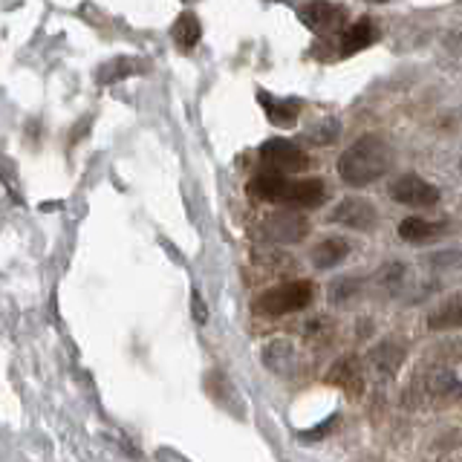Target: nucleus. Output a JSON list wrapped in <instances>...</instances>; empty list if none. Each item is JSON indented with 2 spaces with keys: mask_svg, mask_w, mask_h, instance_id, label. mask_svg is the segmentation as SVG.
<instances>
[{
  "mask_svg": "<svg viewBox=\"0 0 462 462\" xmlns=\"http://www.w3.org/2000/svg\"><path fill=\"white\" fill-rule=\"evenodd\" d=\"M298 18L303 21V26L315 29L321 35H336L338 29L344 26L346 18V9L338 4H307V6H298Z\"/></svg>",
  "mask_w": 462,
  "mask_h": 462,
  "instance_id": "nucleus-7",
  "label": "nucleus"
},
{
  "mask_svg": "<svg viewBox=\"0 0 462 462\" xmlns=\"http://www.w3.org/2000/svg\"><path fill=\"white\" fill-rule=\"evenodd\" d=\"M375 38H379V26H375L373 18H361L356 21L353 26H346L341 35L332 38V43H336V55L338 58H350L361 50H367L370 43H375Z\"/></svg>",
  "mask_w": 462,
  "mask_h": 462,
  "instance_id": "nucleus-8",
  "label": "nucleus"
},
{
  "mask_svg": "<svg viewBox=\"0 0 462 462\" xmlns=\"http://www.w3.org/2000/svg\"><path fill=\"white\" fill-rule=\"evenodd\" d=\"M358 286H361L358 278H341V281L332 283L329 295H332V300H336V303H346V300H350L358 292Z\"/></svg>",
  "mask_w": 462,
  "mask_h": 462,
  "instance_id": "nucleus-20",
  "label": "nucleus"
},
{
  "mask_svg": "<svg viewBox=\"0 0 462 462\" xmlns=\"http://www.w3.org/2000/svg\"><path fill=\"white\" fill-rule=\"evenodd\" d=\"M445 231H448L445 223H430V220H422V217H404L399 223V237L408 243H430L442 237Z\"/></svg>",
  "mask_w": 462,
  "mask_h": 462,
  "instance_id": "nucleus-13",
  "label": "nucleus"
},
{
  "mask_svg": "<svg viewBox=\"0 0 462 462\" xmlns=\"http://www.w3.org/2000/svg\"><path fill=\"white\" fill-rule=\"evenodd\" d=\"M260 162H263V171H274V173H298L310 168V156L307 151H300L298 144L286 142V139H272L266 144H260Z\"/></svg>",
  "mask_w": 462,
  "mask_h": 462,
  "instance_id": "nucleus-3",
  "label": "nucleus"
},
{
  "mask_svg": "<svg viewBox=\"0 0 462 462\" xmlns=\"http://www.w3.org/2000/svg\"><path fill=\"white\" fill-rule=\"evenodd\" d=\"M430 266H439V269L462 266V252H459V249H448V252H437V254H430Z\"/></svg>",
  "mask_w": 462,
  "mask_h": 462,
  "instance_id": "nucleus-21",
  "label": "nucleus"
},
{
  "mask_svg": "<svg viewBox=\"0 0 462 462\" xmlns=\"http://www.w3.org/2000/svg\"><path fill=\"white\" fill-rule=\"evenodd\" d=\"M324 199H327L324 180H318V177L315 180H289L281 206H289V211L292 208H318Z\"/></svg>",
  "mask_w": 462,
  "mask_h": 462,
  "instance_id": "nucleus-9",
  "label": "nucleus"
},
{
  "mask_svg": "<svg viewBox=\"0 0 462 462\" xmlns=\"http://www.w3.org/2000/svg\"><path fill=\"white\" fill-rule=\"evenodd\" d=\"M338 134H341L338 119H324L321 125H315V127L307 130V139L315 142V144H332L338 139Z\"/></svg>",
  "mask_w": 462,
  "mask_h": 462,
  "instance_id": "nucleus-18",
  "label": "nucleus"
},
{
  "mask_svg": "<svg viewBox=\"0 0 462 462\" xmlns=\"http://www.w3.org/2000/svg\"><path fill=\"white\" fill-rule=\"evenodd\" d=\"M332 223L346 226V228H356V231H373L375 223H379V211L370 199H361V197H346L338 202V208L332 211L329 217Z\"/></svg>",
  "mask_w": 462,
  "mask_h": 462,
  "instance_id": "nucleus-6",
  "label": "nucleus"
},
{
  "mask_svg": "<svg viewBox=\"0 0 462 462\" xmlns=\"http://www.w3.org/2000/svg\"><path fill=\"white\" fill-rule=\"evenodd\" d=\"M393 165V144L379 134H367L356 139L338 159V177L353 185H373L375 180H382L384 173Z\"/></svg>",
  "mask_w": 462,
  "mask_h": 462,
  "instance_id": "nucleus-1",
  "label": "nucleus"
},
{
  "mask_svg": "<svg viewBox=\"0 0 462 462\" xmlns=\"http://www.w3.org/2000/svg\"><path fill=\"white\" fill-rule=\"evenodd\" d=\"M263 361H266L269 370L289 375V373H295V367H298V353H295V346L289 341H272L263 350Z\"/></svg>",
  "mask_w": 462,
  "mask_h": 462,
  "instance_id": "nucleus-16",
  "label": "nucleus"
},
{
  "mask_svg": "<svg viewBox=\"0 0 462 462\" xmlns=\"http://www.w3.org/2000/svg\"><path fill=\"white\" fill-rule=\"evenodd\" d=\"M390 197L402 206H411V208H430L439 202V188L422 180L419 173H404L396 182H390Z\"/></svg>",
  "mask_w": 462,
  "mask_h": 462,
  "instance_id": "nucleus-5",
  "label": "nucleus"
},
{
  "mask_svg": "<svg viewBox=\"0 0 462 462\" xmlns=\"http://www.w3.org/2000/svg\"><path fill=\"white\" fill-rule=\"evenodd\" d=\"M289 180L283 177V173H274V171H260L254 173V177L249 180V185H245V191H249V197L260 199V202H281L283 199V191H286Z\"/></svg>",
  "mask_w": 462,
  "mask_h": 462,
  "instance_id": "nucleus-11",
  "label": "nucleus"
},
{
  "mask_svg": "<svg viewBox=\"0 0 462 462\" xmlns=\"http://www.w3.org/2000/svg\"><path fill=\"white\" fill-rule=\"evenodd\" d=\"M346 254H350V243L344 237H327L312 249V263H315V269H332V266L344 263Z\"/></svg>",
  "mask_w": 462,
  "mask_h": 462,
  "instance_id": "nucleus-15",
  "label": "nucleus"
},
{
  "mask_svg": "<svg viewBox=\"0 0 462 462\" xmlns=\"http://www.w3.org/2000/svg\"><path fill=\"white\" fill-rule=\"evenodd\" d=\"M194 315H197V321H199V324H206V321H208V312H206V307H202V300H199L197 292H194Z\"/></svg>",
  "mask_w": 462,
  "mask_h": 462,
  "instance_id": "nucleus-23",
  "label": "nucleus"
},
{
  "mask_svg": "<svg viewBox=\"0 0 462 462\" xmlns=\"http://www.w3.org/2000/svg\"><path fill=\"white\" fill-rule=\"evenodd\" d=\"M459 168H462V159H459Z\"/></svg>",
  "mask_w": 462,
  "mask_h": 462,
  "instance_id": "nucleus-24",
  "label": "nucleus"
},
{
  "mask_svg": "<svg viewBox=\"0 0 462 462\" xmlns=\"http://www.w3.org/2000/svg\"><path fill=\"white\" fill-rule=\"evenodd\" d=\"M428 329H433V332L462 329V292L445 298L439 307L430 310V315H428Z\"/></svg>",
  "mask_w": 462,
  "mask_h": 462,
  "instance_id": "nucleus-12",
  "label": "nucleus"
},
{
  "mask_svg": "<svg viewBox=\"0 0 462 462\" xmlns=\"http://www.w3.org/2000/svg\"><path fill=\"white\" fill-rule=\"evenodd\" d=\"M404 278H408V269H404L402 263H387V266H382L379 269V283L384 286V289H399L402 283H404Z\"/></svg>",
  "mask_w": 462,
  "mask_h": 462,
  "instance_id": "nucleus-19",
  "label": "nucleus"
},
{
  "mask_svg": "<svg viewBox=\"0 0 462 462\" xmlns=\"http://www.w3.org/2000/svg\"><path fill=\"white\" fill-rule=\"evenodd\" d=\"M327 379L332 384H338L341 390H346L350 396H358L361 390H365V375H361V367L356 365V358H341V361H336Z\"/></svg>",
  "mask_w": 462,
  "mask_h": 462,
  "instance_id": "nucleus-14",
  "label": "nucleus"
},
{
  "mask_svg": "<svg viewBox=\"0 0 462 462\" xmlns=\"http://www.w3.org/2000/svg\"><path fill=\"white\" fill-rule=\"evenodd\" d=\"M202 38V26H199V18L194 12H182L177 23H173V41H177V47L182 52H191Z\"/></svg>",
  "mask_w": 462,
  "mask_h": 462,
  "instance_id": "nucleus-17",
  "label": "nucleus"
},
{
  "mask_svg": "<svg viewBox=\"0 0 462 462\" xmlns=\"http://www.w3.org/2000/svg\"><path fill=\"white\" fill-rule=\"evenodd\" d=\"M315 300V283L312 281H286L281 286L266 289L263 295L254 300V310L260 315H292L307 310L310 303Z\"/></svg>",
  "mask_w": 462,
  "mask_h": 462,
  "instance_id": "nucleus-2",
  "label": "nucleus"
},
{
  "mask_svg": "<svg viewBox=\"0 0 462 462\" xmlns=\"http://www.w3.org/2000/svg\"><path fill=\"white\" fill-rule=\"evenodd\" d=\"M257 101H260V105H263L266 119H269L274 127H295V125H298L300 101H295V98H278V96H269L266 90H257Z\"/></svg>",
  "mask_w": 462,
  "mask_h": 462,
  "instance_id": "nucleus-10",
  "label": "nucleus"
},
{
  "mask_svg": "<svg viewBox=\"0 0 462 462\" xmlns=\"http://www.w3.org/2000/svg\"><path fill=\"white\" fill-rule=\"evenodd\" d=\"M307 235H310V220L289 208L274 211L260 223V237L272 243H300Z\"/></svg>",
  "mask_w": 462,
  "mask_h": 462,
  "instance_id": "nucleus-4",
  "label": "nucleus"
},
{
  "mask_svg": "<svg viewBox=\"0 0 462 462\" xmlns=\"http://www.w3.org/2000/svg\"><path fill=\"white\" fill-rule=\"evenodd\" d=\"M130 64H136V61H130V58H125V61H113V64H107V67H113V72H105L101 69L98 72V79L101 81H116V79H125V76H130V72H136V69H130Z\"/></svg>",
  "mask_w": 462,
  "mask_h": 462,
  "instance_id": "nucleus-22",
  "label": "nucleus"
}]
</instances>
